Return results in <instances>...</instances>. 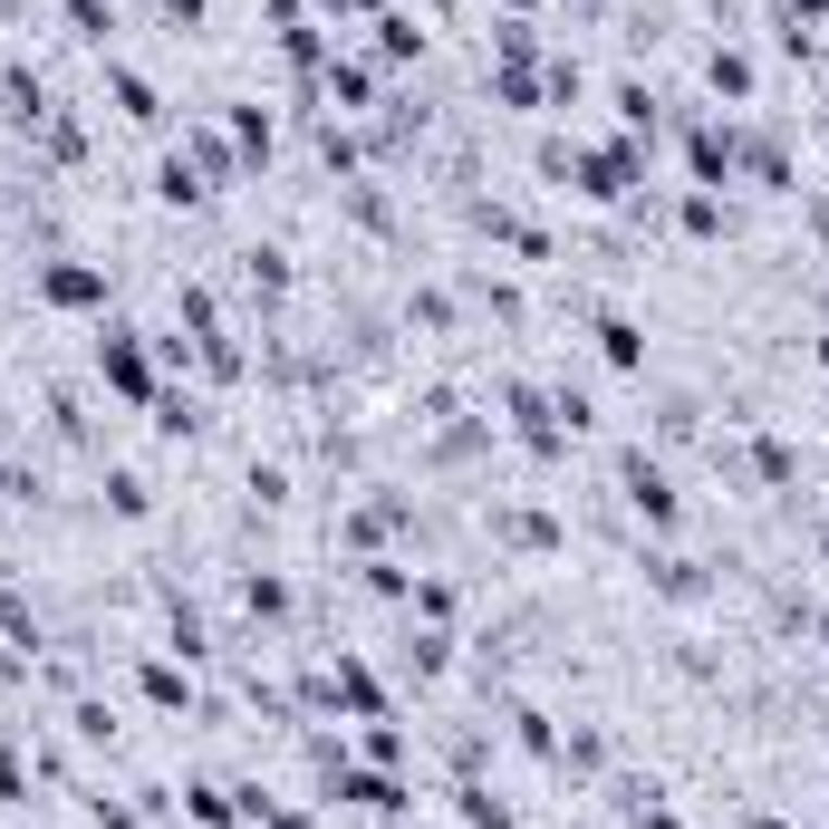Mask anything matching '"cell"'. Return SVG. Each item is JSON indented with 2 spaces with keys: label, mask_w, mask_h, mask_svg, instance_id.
I'll return each instance as SVG.
<instances>
[{
  "label": "cell",
  "mask_w": 829,
  "mask_h": 829,
  "mask_svg": "<svg viewBox=\"0 0 829 829\" xmlns=\"http://www.w3.org/2000/svg\"><path fill=\"white\" fill-rule=\"evenodd\" d=\"M820 357H829V348H820Z\"/></svg>",
  "instance_id": "1"
}]
</instances>
